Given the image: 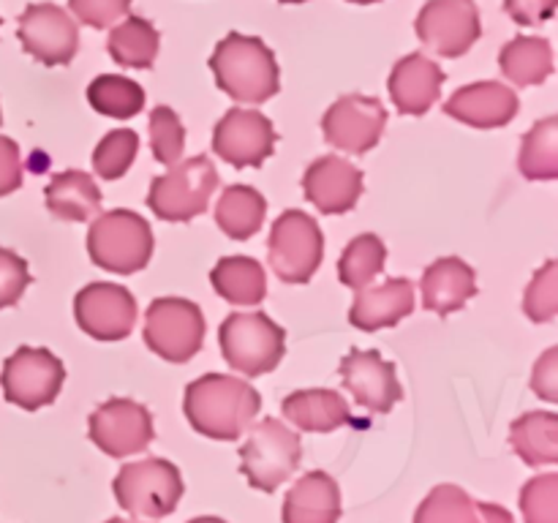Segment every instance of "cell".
I'll return each mask as SVG.
<instances>
[{"label": "cell", "instance_id": "cell-1", "mask_svg": "<svg viewBox=\"0 0 558 523\" xmlns=\"http://www.w3.org/2000/svg\"><path fill=\"white\" fill-rule=\"evenodd\" d=\"M262 409V396L245 379L207 374L191 381L183 396V414L196 434L216 441H234L251 428Z\"/></svg>", "mask_w": 558, "mask_h": 523}, {"label": "cell", "instance_id": "cell-2", "mask_svg": "<svg viewBox=\"0 0 558 523\" xmlns=\"http://www.w3.org/2000/svg\"><path fill=\"white\" fill-rule=\"evenodd\" d=\"M216 85L238 104H265L281 90L276 52L262 38L229 33L210 54Z\"/></svg>", "mask_w": 558, "mask_h": 523}, {"label": "cell", "instance_id": "cell-3", "mask_svg": "<svg viewBox=\"0 0 558 523\" xmlns=\"http://www.w3.org/2000/svg\"><path fill=\"white\" fill-rule=\"evenodd\" d=\"M87 254L93 265L118 276L145 270L153 256V229L140 212L109 210L96 216L87 232Z\"/></svg>", "mask_w": 558, "mask_h": 523}, {"label": "cell", "instance_id": "cell-4", "mask_svg": "<svg viewBox=\"0 0 558 523\" xmlns=\"http://www.w3.org/2000/svg\"><path fill=\"white\" fill-rule=\"evenodd\" d=\"M218 343L229 368L245 376H262L281 363L287 352V330L262 311L229 314L218 330Z\"/></svg>", "mask_w": 558, "mask_h": 523}, {"label": "cell", "instance_id": "cell-5", "mask_svg": "<svg viewBox=\"0 0 558 523\" xmlns=\"http://www.w3.org/2000/svg\"><path fill=\"white\" fill-rule=\"evenodd\" d=\"M114 499L125 512L136 518H167L178 510L183 499V477L180 469L167 458H145V461L123 463L112 483Z\"/></svg>", "mask_w": 558, "mask_h": 523}, {"label": "cell", "instance_id": "cell-6", "mask_svg": "<svg viewBox=\"0 0 558 523\" xmlns=\"http://www.w3.org/2000/svg\"><path fill=\"white\" fill-rule=\"evenodd\" d=\"M303 461V445L294 430L281 419L267 417L251 428L248 439L240 447V472L245 474L251 488L272 494L278 485L287 483Z\"/></svg>", "mask_w": 558, "mask_h": 523}, {"label": "cell", "instance_id": "cell-7", "mask_svg": "<svg viewBox=\"0 0 558 523\" xmlns=\"http://www.w3.org/2000/svg\"><path fill=\"white\" fill-rule=\"evenodd\" d=\"M325 256V234L316 218L303 210H283L267 240V262L278 281L308 283Z\"/></svg>", "mask_w": 558, "mask_h": 523}, {"label": "cell", "instance_id": "cell-8", "mask_svg": "<svg viewBox=\"0 0 558 523\" xmlns=\"http://www.w3.org/2000/svg\"><path fill=\"white\" fill-rule=\"evenodd\" d=\"M218 188V172L207 156L189 158L169 169L167 174L150 183L147 207L161 221L183 223L202 216Z\"/></svg>", "mask_w": 558, "mask_h": 523}, {"label": "cell", "instance_id": "cell-9", "mask_svg": "<svg viewBox=\"0 0 558 523\" xmlns=\"http://www.w3.org/2000/svg\"><path fill=\"white\" fill-rule=\"evenodd\" d=\"M145 343L167 363H189L205 343V314L185 297H156L145 314Z\"/></svg>", "mask_w": 558, "mask_h": 523}, {"label": "cell", "instance_id": "cell-10", "mask_svg": "<svg viewBox=\"0 0 558 523\" xmlns=\"http://www.w3.org/2000/svg\"><path fill=\"white\" fill-rule=\"evenodd\" d=\"M63 381V360L41 346H20L11 357H5L0 374L5 401L25 412H36L58 401Z\"/></svg>", "mask_w": 558, "mask_h": 523}, {"label": "cell", "instance_id": "cell-11", "mask_svg": "<svg viewBox=\"0 0 558 523\" xmlns=\"http://www.w3.org/2000/svg\"><path fill=\"white\" fill-rule=\"evenodd\" d=\"M90 441L109 458H129L145 452L156 439L153 414L145 403L131 398H109L98 409H93L87 419Z\"/></svg>", "mask_w": 558, "mask_h": 523}, {"label": "cell", "instance_id": "cell-12", "mask_svg": "<svg viewBox=\"0 0 558 523\" xmlns=\"http://www.w3.org/2000/svg\"><path fill=\"white\" fill-rule=\"evenodd\" d=\"M385 104L374 96H360V93H347L332 101L322 118L327 145L341 153H354V156L374 150L385 134Z\"/></svg>", "mask_w": 558, "mask_h": 523}, {"label": "cell", "instance_id": "cell-13", "mask_svg": "<svg viewBox=\"0 0 558 523\" xmlns=\"http://www.w3.org/2000/svg\"><path fill=\"white\" fill-rule=\"evenodd\" d=\"M417 38L441 58H461L477 44L483 25L474 0H428L414 22Z\"/></svg>", "mask_w": 558, "mask_h": 523}, {"label": "cell", "instance_id": "cell-14", "mask_svg": "<svg viewBox=\"0 0 558 523\" xmlns=\"http://www.w3.org/2000/svg\"><path fill=\"white\" fill-rule=\"evenodd\" d=\"M74 319L96 341H123L136 325V300L120 283L93 281L76 292Z\"/></svg>", "mask_w": 558, "mask_h": 523}, {"label": "cell", "instance_id": "cell-15", "mask_svg": "<svg viewBox=\"0 0 558 523\" xmlns=\"http://www.w3.org/2000/svg\"><path fill=\"white\" fill-rule=\"evenodd\" d=\"M22 49L41 65H69L80 49V27L54 3H31L16 27Z\"/></svg>", "mask_w": 558, "mask_h": 523}, {"label": "cell", "instance_id": "cell-16", "mask_svg": "<svg viewBox=\"0 0 558 523\" xmlns=\"http://www.w3.org/2000/svg\"><path fill=\"white\" fill-rule=\"evenodd\" d=\"M276 142L270 118L256 109H229L213 131V153L234 169L262 167L276 150Z\"/></svg>", "mask_w": 558, "mask_h": 523}, {"label": "cell", "instance_id": "cell-17", "mask_svg": "<svg viewBox=\"0 0 558 523\" xmlns=\"http://www.w3.org/2000/svg\"><path fill=\"white\" fill-rule=\"evenodd\" d=\"M338 370H341L343 387L368 412L387 414L403 398L396 363L381 357L376 349H352L341 360Z\"/></svg>", "mask_w": 558, "mask_h": 523}, {"label": "cell", "instance_id": "cell-18", "mask_svg": "<svg viewBox=\"0 0 558 523\" xmlns=\"http://www.w3.org/2000/svg\"><path fill=\"white\" fill-rule=\"evenodd\" d=\"M363 188V172L341 156L316 158L303 174L305 199L325 216H341V212L354 210Z\"/></svg>", "mask_w": 558, "mask_h": 523}, {"label": "cell", "instance_id": "cell-19", "mask_svg": "<svg viewBox=\"0 0 558 523\" xmlns=\"http://www.w3.org/2000/svg\"><path fill=\"white\" fill-rule=\"evenodd\" d=\"M518 109H521V98L515 96L512 87L501 85V82H474V85H463L445 104V112L452 120H461V123L480 131H494L512 123Z\"/></svg>", "mask_w": 558, "mask_h": 523}, {"label": "cell", "instance_id": "cell-20", "mask_svg": "<svg viewBox=\"0 0 558 523\" xmlns=\"http://www.w3.org/2000/svg\"><path fill=\"white\" fill-rule=\"evenodd\" d=\"M441 85H445V71L423 52H412L398 60L387 80L398 112L414 114V118L425 114L439 101Z\"/></svg>", "mask_w": 558, "mask_h": 523}, {"label": "cell", "instance_id": "cell-21", "mask_svg": "<svg viewBox=\"0 0 558 523\" xmlns=\"http://www.w3.org/2000/svg\"><path fill=\"white\" fill-rule=\"evenodd\" d=\"M414 311V283L409 278H387L376 287L357 289L349 321L363 332L387 330Z\"/></svg>", "mask_w": 558, "mask_h": 523}, {"label": "cell", "instance_id": "cell-22", "mask_svg": "<svg viewBox=\"0 0 558 523\" xmlns=\"http://www.w3.org/2000/svg\"><path fill=\"white\" fill-rule=\"evenodd\" d=\"M423 305L439 316L461 311L477 294V272L458 256H441L423 272Z\"/></svg>", "mask_w": 558, "mask_h": 523}, {"label": "cell", "instance_id": "cell-23", "mask_svg": "<svg viewBox=\"0 0 558 523\" xmlns=\"http://www.w3.org/2000/svg\"><path fill=\"white\" fill-rule=\"evenodd\" d=\"M341 488L327 472L303 474L283 499V523H338L341 521Z\"/></svg>", "mask_w": 558, "mask_h": 523}, {"label": "cell", "instance_id": "cell-24", "mask_svg": "<svg viewBox=\"0 0 558 523\" xmlns=\"http://www.w3.org/2000/svg\"><path fill=\"white\" fill-rule=\"evenodd\" d=\"M281 412L305 434H332L352 423L349 403L336 390H298L283 398Z\"/></svg>", "mask_w": 558, "mask_h": 523}, {"label": "cell", "instance_id": "cell-25", "mask_svg": "<svg viewBox=\"0 0 558 523\" xmlns=\"http://www.w3.org/2000/svg\"><path fill=\"white\" fill-rule=\"evenodd\" d=\"M44 196H47V210L60 221H90L101 210V191L93 174L82 169H65L54 174Z\"/></svg>", "mask_w": 558, "mask_h": 523}, {"label": "cell", "instance_id": "cell-26", "mask_svg": "<svg viewBox=\"0 0 558 523\" xmlns=\"http://www.w3.org/2000/svg\"><path fill=\"white\" fill-rule=\"evenodd\" d=\"M499 69L518 87L543 85L554 74V47L543 36H518L501 49Z\"/></svg>", "mask_w": 558, "mask_h": 523}, {"label": "cell", "instance_id": "cell-27", "mask_svg": "<svg viewBox=\"0 0 558 523\" xmlns=\"http://www.w3.org/2000/svg\"><path fill=\"white\" fill-rule=\"evenodd\" d=\"M210 283L232 305H259L267 294L265 267L251 256L218 259L210 270Z\"/></svg>", "mask_w": 558, "mask_h": 523}, {"label": "cell", "instance_id": "cell-28", "mask_svg": "<svg viewBox=\"0 0 558 523\" xmlns=\"http://www.w3.org/2000/svg\"><path fill=\"white\" fill-rule=\"evenodd\" d=\"M510 445L529 466L558 463V417L554 412H529L510 428Z\"/></svg>", "mask_w": 558, "mask_h": 523}, {"label": "cell", "instance_id": "cell-29", "mask_svg": "<svg viewBox=\"0 0 558 523\" xmlns=\"http://www.w3.org/2000/svg\"><path fill=\"white\" fill-rule=\"evenodd\" d=\"M109 54L125 69H153L161 49V36L145 16H123L120 25L112 27L107 41Z\"/></svg>", "mask_w": 558, "mask_h": 523}, {"label": "cell", "instance_id": "cell-30", "mask_svg": "<svg viewBox=\"0 0 558 523\" xmlns=\"http://www.w3.org/2000/svg\"><path fill=\"white\" fill-rule=\"evenodd\" d=\"M267 202L251 185H229L216 205V223L232 240H248L265 223Z\"/></svg>", "mask_w": 558, "mask_h": 523}, {"label": "cell", "instance_id": "cell-31", "mask_svg": "<svg viewBox=\"0 0 558 523\" xmlns=\"http://www.w3.org/2000/svg\"><path fill=\"white\" fill-rule=\"evenodd\" d=\"M145 87L120 74H101L87 85V104L98 114L114 120H129L145 109Z\"/></svg>", "mask_w": 558, "mask_h": 523}, {"label": "cell", "instance_id": "cell-32", "mask_svg": "<svg viewBox=\"0 0 558 523\" xmlns=\"http://www.w3.org/2000/svg\"><path fill=\"white\" fill-rule=\"evenodd\" d=\"M518 169L526 180H556L558 178V118L539 120L523 136Z\"/></svg>", "mask_w": 558, "mask_h": 523}, {"label": "cell", "instance_id": "cell-33", "mask_svg": "<svg viewBox=\"0 0 558 523\" xmlns=\"http://www.w3.org/2000/svg\"><path fill=\"white\" fill-rule=\"evenodd\" d=\"M385 262H387L385 240H379L371 232L357 234V238L347 245L341 259H338V278H341V283H347L349 289L357 292V289L371 287V281L385 270Z\"/></svg>", "mask_w": 558, "mask_h": 523}, {"label": "cell", "instance_id": "cell-34", "mask_svg": "<svg viewBox=\"0 0 558 523\" xmlns=\"http://www.w3.org/2000/svg\"><path fill=\"white\" fill-rule=\"evenodd\" d=\"M414 523H480L477 501L458 485H436L414 512Z\"/></svg>", "mask_w": 558, "mask_h": 523}, {"label": "cell", "instance_id": "cell-35", "mask_svg": "<svg viewBox=\"0 0 558 523\" xmlns=\"http://www.w3.org/2000/svg\"><path fill=\"white\" fill-rule=\"evenodd\" d=\"M140 150V136L131 129H114L93 150V169L101 180H118L134 163Z\"/></svg>", "mask_w": 558, "mask_h": 523}, {"label": "cell", "instance_id": "cell-36", "mask_svg": "<svg viewBox=\"0 0 558 523\" xmlns=\"http://www.w3.org/2000/svg\"><path fill=\"white\" fill-rule=\"evenodd\" d=\"M150 147L156 161H161L163 167H174L183 158L185 129L172 107L161 104L150 112Z\"/></svg>", "mask_w": 558, "mask_h": 523}, {"label": "cell", "instance_id": "cell-37", "mask_svg": "<svg viewBox=\"0 0 558 523\" xmlns=\"http://www.w3.org/2000/svg\"><path fill=\"white\" fill-rule=\"evenodd\" d=\"M523 311L532 321L545 325V321H554L558 314V265L556 259L545 262L543 270L534 272L532 283L526 287L523 294Z\"/></svg>", "mask_w": 558, "mask_h": 523}, {"label": "cell", "instance_id": "cell-38", "mask_svg": "<svg viewBox=\"0 0 558 523\" xmlns=\"http://www.w3.org/2000/svg\"><path fill=\"white\" fill-rule=\"evenodd\" d=\"M521 512L526 523H558V474H543L523 485Z\"/></svg>", "mask_w": 558, "mask_h": 523}, {"label": "cell", "instance_id": "cell-39", "mask_svg": "<svg viewBox=\"0 0 558 523\" xmlns=\"http://www.w3.org/2000/svg\"><path fill=\"white\" fill-rule=\"evenodd\" d=\"M27 287H31L27 262L11 248H0V311L20 303Z\"/></svg>", "mask_w": 558, "mask_h": 523}, {"label": "cell", "instance_id": "cell-40", "mask_svg": "<svg viewBox=\"0 0 558 523\" xmlns=\"http://www.w3.org/2000/svg\"><path fill=\"white\" fill-rule=\"evenodd\" d=\"M69 9L80 22L90 27H112L131 9V0H69Z\"/></svg>", "mask_w": 558, "mask_h": 523}, {"label": "cell", "instance_id": "cell-41", "mask_svg": "<svg viewBox=\"0 0 558 523\" xmlns=\"http://www.w3.org/2000/svg\"><path fill=\"white\" fill-rule=\"evenodd\" d=\"M22 185L20 145L9 136H0V196L14 194Z\"/></svg>", "mask_w": 558, "mask_h": 523}, {"label": "cell", "instance_id": "cell-42", "mask_svg": "<svg viewBox=\"0 0 558 523\" xmlns=\"http://www.w3.org/2000/svg\"><path fill=\"white\" fill-rule=\"evenodd\" d=\"M532 390L545 401H558V349L550 346L543 357L537 360L532 374Z\"/></svg>", "mask_w": 558, "mask_h": 523}, {"label": "cell", "instance_id": "cell-43", "mask_svg": "<svg viewBox=\"0 0 558 523\" xmlns=\"http://www.w3.org/2000/svg\"><path fill=\"white\" fill-rule=\"evenodd\" d=\"M558 0H505V11L518 25H543L556 14Z\"/></svg>", "mask_w": 558, "mask_h": 523}, {"label": "cell", "instance_id": "cell-44", "mask_svg": "<svg viewBox=\"0 0 558 523\" xmlns=\"http://www.w3.org/2000/svg\"><path fill=\"white\" fill-rule=\"evenodd\" d=\"M477 512H480V523H515L510 510L499 504H488V501H477Z\"/></svg>", "mask_w": 558, "mask_h": 523}, {"label": "cell", "instance_id": "cell-45", "mask_svg": "<svg viewBox=\"0 0 558 523\" xmlns=\"http://www.w3.org/2000/svg\"><path fill=\"white\" fill-rule=\"evenodd\" d=\"M189 523H227V521H221V518H213V515H202V518H194V521H189Z\"/></svg>", "mask_w": 558, "mask_h": 523}, {"label": "cell", "instance_id": "cell-46", "mask_svg": "<svg viewBox=\"0 0 558 523\" xmlns=\"http://www.w3.org/2000/svg\"><path fill=\"white\" fill-rule=\"evenodd\" d=\"M347 3H357V5H371V3H379V0H347Z\"/></svg>", "mask_w": 558, "mask_h": 523}, {"label": "cell", "instance_id": "cell-47", "mask_svg": "<svg viewBox=\"0 0 558 523\" xmlns=\"http://www.w3.org/2000/svg\"><path fill=\"white\" fill-rule=\"evenodd\" d=\"M107 523H136V521H123V518H109Z\"/></svg>", "mask_w": 558, "mask_h": 523}, {"label": "cell", "instance_id": "cell-48", "mask_svg": "<svg viewBox=\"0 0 558 523\" xmlns=\"http://www.w3.org/2000/svg\"><path fill=\"white\" fill-rule=\"evenodd\" d=\"M278 3H305V0H278Z\"/></svg>", "mask_w": 558, "mask_h": 523}, {"label": "cell", "instance_id": "cell-49", "mask_svg": "<svg viewBox=\"0 0 558 523\" xmlns=\"http://www.w3.org/2000/svg\"><path fill=\"white\" fill-rule=\"evenodd\" d=\"M0 125H3V112H0Z\"/></svg>", "mask_w": 558, "mask_h": 523}, {"label": "cell", "instance_id": "cell-50", "mask_svg": "<svg viewBox=\"0 0 558 523\" xmlns=\"http://www.w3.org/2000/svg\"><path fill=\"white\" fill-rule=\"evenodd\" d=\"M0 22H3V20H0Z\"/></svg>", "mask_w": 558, "mask_h": 523}]
</instances>
